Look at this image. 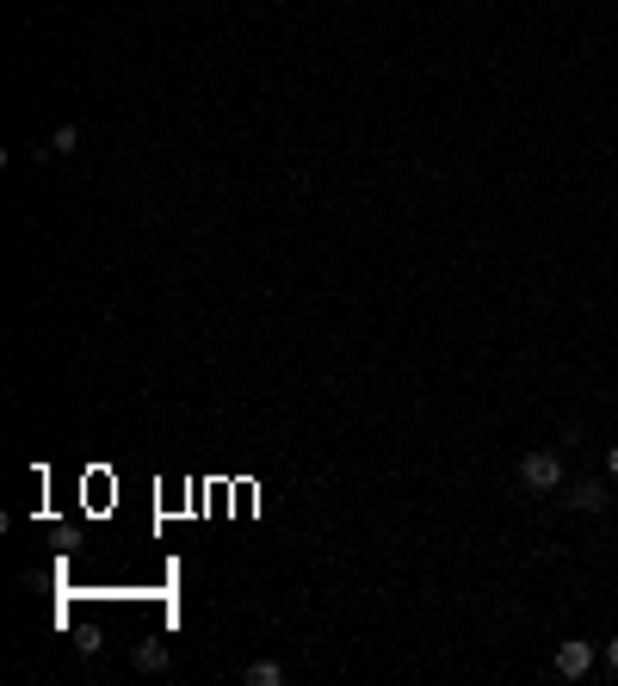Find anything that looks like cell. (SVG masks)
Instances as JSON below:
<instances>
[{"instance_id":"obj_1","label":"cell","mask_w":618,"mask_h":686,"mask_svg":"<svg viewBox=\"0 0 618 686\" xmlns=\"http://www.w3.org/2000/svg\"><path fill=\"white\" fill-rule=\"evenodd\" d=\"M519 483L526 489H557L563 483V458L557 451H526L519 458Z\"/></svg>"},{"instance_id":"obj_2","label":"cell","mask_w":618,"mask_h":686,"mask_svg":"<svg viewBox=\"0 0 618 686\" xmlns=\"http://www.w3.org/2000/svg\"><path fill=\"white\" fill-rule=\"evenodd\" d=\"M588 668H594V643H557V674L563 681H588Z\"/></svg>"},{"instance_id":"obj_3","label":"cell","mask_w":618,"mask_h":686,"mask_svg":"<svg viewBox=\"0 0 618 686\" xmlns=\"http://www.w3.org/2000/svg\"><path fill=\"white\" fill-rule=\"evenodd\" d=\"M569 507H575V514H600V507H606V483H575Z\"/></svg>"},{"instance_id":"obj_4","label":"cell","mask_w":618,"mask_h":686,"mask_svg":"<svg viewBox=\"0 0 618 686\" xmlns=\"http://www.w3.org/2000/svg\"><path fill=\"white\" fill-rule=\"evenodd\" d=\"M247 686H285V662H247Z\"/></svg>"},{"instance_id":"obj_5","label":"cell","mask_w":618,"mask_h":686,"mask_svg":"<svg viewBox=\"0 0 618 686\" xmlns=\"http://www.w3.org/2000/svg\"><path fill=\"white\" fill-rule=\"evenodd\" d=\"M136 668H142V674H161V668H167V650H161V643H142V650H136Z\"/></svg>"},{"instance_id":"obj_6","label":"cell","mask_w":618,"mask_h":686,"mask_svg":"<svg viewBox=\"0 0 618 686\" xmlns=\"http://www.w3.org/2000/svg\"><path fill=\"white\" fill-rule=\"evenodd\" d=\"M75 142H81V131H75V124H62V131L50 137V155H75Z\"/></svg>"},{"instance_id":"obj_7","label":"cell","mask_w":618,"mask_h":686,"mask_svg":"<svg viewBox=\"0 0 618 686\" xmlns=\"http://www.w3.org/2000/svg\"><path fill=\"white\" fill-rule=\"evenodd\" d=\"M606 668H613V674H618V637H613V643H606Z\"/></svg>"},{"instance_id":"obj_8","label":"cell","mask_w":618,"mask_h":686,"mask_svg":"<svg viewBox=\"0 0 618 686\" xmlns=\"http://www.w3.org/2000/svg\"><path fill=\"white\" fill-rule=\"evenodd\" d=\"M606 476H618V445H613V451H606Z\"/></svg>"}]
</instances>
